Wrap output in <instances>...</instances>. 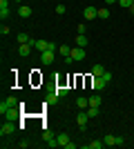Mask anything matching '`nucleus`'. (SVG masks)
Listing matches in <instances>:
<instances>
[{
  "mask_svg": "<svg viewBox=\"0 0 134 149\" xmlns=\"http://www.w3.org/2000/svg\"><path fill=\"white\" fill-rule=\"evenodd\" d=\"M130 13H132V16H134V2H132V7H130Z\"/></svg>",
  "mask_w": 134,
  "mask_h": 149,
  "instance_id": "nucleus-36",
  "label": "nucleus"
},
{
  "mask_svg": "<svg viewBox=\"0 0 134 149\" xmlns=\"http://www.w3.org/2000/svg\"><path fill=\"white\" fill-rule=\"evenodd\" d=\"M40 62H43V65H51V62H54V51L51 49L40 51Z\"/></svg>",
  "mask_w": 134,
  "mask_h": 149,
  "instance_id": "nucleus-5",
  "label": "nucleus"
},
{
  "mask_svg": "<svg viewBox=\"0 0 134 149\" xmlns=\"http://www.w3.org/2000/svg\"><path fill=\"white\" fill-rule=\"evenodd\" d=\"M47 147H60V145H58V138L54 136L51 140H47Z\"/></svg>",
  "mask_w": 134,
  "mask_h": 149,
  "instance_id": "nucleus-27",
  "label": "nucleus"
},
{
  "mask_svg": "<svg viewBox=\"0 0 134 149\" xmlns=\"http://www.w3.org/2000/svg\"><path fill=\"white\" fill-rule=\"evenodd\" d=\"M7 105H9V107H18V100H16V96H7Z\"/></svg>",
  "mask_w": 134,
  "mask_h": 149,
  "instance_id": "nucleus-24",
  "label": "nucleus"
},
{
  "mask_svg": "<svg viewBox=\"0 0 134 149\" xmlns=\"http://www.w3.org/2000/svg\"><path fill=\"white\" fill-rule=\"evenodd\" d=\"M92 87H94V89H98V91H101V89H105V87H107V82L103 80L101 76H92Z\"/></svg>",
  "mask_w": 134,
  "mask_h": 149,
  "instance_id": "nucleus-7",
  "label": "nucleus"
},
{
  "mask_svg": "<svg viewBox=\"0 0 134 149\" xmlns=\"http://www.w3.org/2000/svg\"><path fill=\"white\" fill-rule=\"evenodd\" d=\"M103 98L98 96V93H94V96H89V107H101Z\"/></svg>",
  "mask_w": 134,
  "mask_h": 149,
  "instance_id": "nucleus-12",
  "label": "nucleus"
},
{
  "mask_svg": "<svg viewBox=\"0 0 134 149\" xmlns=\"http://www.w3.org/2000/svg\"><path fill=\"white\" fill-rule=\"evenodd\" d=\"M123 145H125V138H123V136H116V147H123Z\"/></svg>",
  "mask_w": 134,
  "mask_h": 149,
  "instance_id": "nucleus-31",
  "label": "nucleus"
},
{
  "mask_svg": "<svg viewBox=\"0 0 134 149\" xmlns=\"http://www.w3.org/2000/svg\"><path fill=\"white\" fill-rule=\"evenodd\" d=\"M101 78H103V80H105V82H107V85H109V82H112V74H109V71H105V74H103Z\"/></svg>",
  "mask_w": 134,
  "mask_h": 149,
  "instance_id": "nucleus-30",
  "label": "nucleus"
},
{
  "mask_svg": "<svg viewBox=\"0 0 134 149\" xmlns=\"http://www.w3.org/2000/svg\"><path fill=\"white\" fill-rule=\"evenodd\" d=\"M76 31H78V33H85V31H87V27H85V22H81V25L76 27Z\"/></svg>",
  "mask_w": 134,
  "mask_h": 149,
  "instance_id": "nucleus-32",
  "label": "nucleus"
},
{
  "mask_svg": "<svg viewBox=\"0 0 134 149\" xmlns=\"http://www.w3.org/2000/svg\"><path fill=\"white\" fill-rule=\"evenodd\" d=\"M85 147H87V149H103L105 143H103V140H92V143H87Z\"/></svg>",
  "mask_w": 134,
  "mask_h": 149,
  "instance_id": "nucleus-14",
  "label": "nucleus"
},
{
  "mask_svg": "<svg viewBox=\"0 0 134 149\" xmlns=\"http://www.w3.org/2000/svg\"><path fill=\"white\" fill-rule=\"evenodd\" d=\"M58 145H60V147H67V145H69V136H67V134H65V131H63V134H58Z\"/></svg>",
  "mask_w": 134,
  "mask_h": 149,
  "instance_id": "nucleus-13",
  "label": "nucleus"
},
{
  "mask_svg": "<svg viewBox=\"0 0 134 149\" xmlns=\"http://www.w3.org/2000/svg\"><path fill=\"white\" fill-rule=\"evenodd\" d=\"M69 56L74 58L76 62H81V60H85L87 54H85V47H72V54H69Z\"/></svg>",
  "mask_w": 134,
  "mask_h": 149,
  "instance_id": "nucleus-1",
  "label": "nucleus"
},
{
  "mask_svg": "<svg viewBox=\"0 0 134 149\" xmlns=\"http://www.w3.org/2000/svg\"><path fill=\"white\" fill-rule=\"evenodd\" d=\"M18 147H20V149H27V147H29V143H27V140H20Z\"/></svg>",
  "mask_w": 134,
  "mask_h": 149,
  "instance_id": "nucleus-34",
  "label": "nucleus"
},
{
  "mask_svg": "<svg viewBox=\"0 0 134 149\" xmlns=\"http://www.w3.org/2000/svg\"><path fill=\"white\" fill-rule=\"evenodd\" d=\"M32 49H34V47H32L29 42L20 45V47H18V56H22V58H25V56H29V54H32Z\"/></svg>",
  "mask_w": 134,
  "mask_h": 149,
  "instance_id": "nucleus-10",
  "label": "nucleus"
},
{
  "mask_svg": "<svg viewBox=\"0 0 134 149\" xmlns=\"http://www.w3.org/2000/svg\"><path fill=\"white\" fill-rule=\"evenodd\" d=\"M105 5H114V2H119V0H103Z\"/></svg>",
  "mask_w": 134,
  "mask_h": 149,
  "instance_id": "nucleus-35",
  "label": "nucleus"
},
{
  "mask_svg": "<svg viewBox=\"0 0 134 149\" xmlns=\"http://www.w3.org/2000/svg\"><path fill=\"white\" fill-rule=\"evenodd\" d=\"M32 40V36H27V33H18V45H25Z\"/></svg>",
  "mask_w": 134,
  "mask_h": 149,
  "instance_id": "nucleus-23",
  "label": "nucleus"
},
{
  "mask_svg": "<svg viewBox=\"0 0 134 149\" xmlns=\"http://www.w3.org/2000/svg\"><path fill=\"white\" fill-rule=\"evenodd\" d=\"M13 129H16V125H11V120H7V123L0 127V136H2V138L9 136V134H13Z\"/></svg>",
  "mask_w": 134,
  "mask_h": 149,
  "instance_id": "nucleus-6",
  "label": "nucleus"
},
{
  "mask_svg": "<svg viewBox=\"0 0 134 149\" xmlns=\"http://www.w3.org/2000/svg\"><path fill=\"white\" fill-rule=\"evenodd\" d=\"M76 47H87V36L85 33H78L76 36Z\"/></svg>",
  "mask_w": 134,
  "mask_h": 149,
  "instance_id": "nucleus-15",
  "label": "nucleus"
},
{
  "mask_svg": "<svg viewBox=\"0 0 134 149\" xmlns=\"http://www.w3.org/2000/svg\"><path fill=\"white\" fill-rule=\"evenodd\" d=\"M105 74V67H103V65H94V67H92V76H103Z\"/></svg>",
  "mask_w": 134,
  "mask_h": 149,
  "instance_id": "nucleus-18",
  "label": "nucleus"
},
{
  "mask_svg": "<svg viewBox=\"0 0 134 149\" xmlns=\"http://www.w3.org/2000/svg\"><path fill=\"white\" fill-rule=\"evenodd\" d=\"M132 2H134V0H119V5H121L123 9H130V7H132Z\"/></svg>",
  "mask_w": 134,
  "mask_h": 149,
  "instance_id": "nucleus-26",
  "label": "nucleus"
},
{
  "mask_svg": "<svg viewBox=\"0 0 134 149\" xmlns=\"http://www.w3.org/2000/svg\"><path fill=\"white\" fill-rule=\"evenodd\" d=\"M32 13H34V9H32V7L20 5V9H18V16H20V18H32Z\"/></svg>",
  "mask_w": 134,
  "mask_h": 149,
  "instance_id": "nucleus-9",
  "label": "nucleus"
},
{
  "mask_svg": "<svg viewBox=\"0 0 134 149\" xmlns=\"http://www.w3.org/2000/svg\"><path fill=\"white\" fill-rule=\"evenodd\" d=\"M76 107H78V109H87V107H89V98H78Z\"/></svg>",
  "mask_w": 134,
  "mask_h": 149,
  "instance_id": "nucleus-19",
  "label": "nucleus"
},
{
  "mask_svg": "<svg viewBox=\"0 0 134 149\" xmlns=\"http://www.w3.org/2000/svg\"><path fill=\"white\" fill-rule=\"evenodd\" d=\"M51 138H54V134H51L49 129H45L43 131V140H51Z\"/></svg>",
  "mask_w": 134,
  "mask_h": 149,
  "instance_id": "nucleus-28",
  "label": "nucleus"
},
{
  "mask_svg": "<svg viewBox=\"0 0 134 149\" xmlns=\"http://www.w3.org/2000/svg\"><path fill=\"white\" fill-rule=\"evenodd\" d=\"M98 18H101V20H107V18H109V9H107V7L98 9Z\"/></svg>",
  "mask_w": 134,
  "mask_h": 149,
  "instance_id": "nucleus-21",
  "label": "nucleus"
},
{
  "mask_svg": "<svg viewBox=\"0 0 134 149\" xmlns=\"http://www.w3.org/2000/svg\"><path fill=\"white\" fill-rule=\"evenodd\" d=\"M29 45H32L34 49H38V51H47L49 49V42H47V40H36V38H32Z\"/></svg>",
  "mask_w": 134,
  "mask_h": 149,
  "instance_id": "nucleus-4",
  "label": "nucleus"
},
{
  "mask_svg": "<svg viewBox=\"0 0 134 149\" xmlns=\"http://www.w3.org/2000/svg\"><path fill=\"white\" fill-rule=\"evenodd\" d=\"M83 18L85 20H94V18H98V9L96 7H92V5H87L83 9Z\"/></svg>",
  "mask_w": 134,
  "mask_h": 149,
  "instance_id": "nucleus-2",
  "label": "nucleus"
},
{
  "mask_svg": "<svg viewBox=\"0 0 134 149\" xmlns=\"http://www.w3.org/2000/svg\"><path fill=\"white\" fill-rule=\"evenodd\" d=\"M87 116H89V120L96 118L98 116V107H87Z\"/></svg>",
  "mask_w": 134,
  "mask_h": 149,
  "instance_id": "nucleus-22",
  "label": "nucleus"
},
{
  "mask_svg": "<svg viewBox=\"0 0 134 149\" xmlns=\"http://www.w3.org/2000/svg\"><path fill=\"white\" fill-rule=\"evenodd\" d=\"M87 123H89V116H87V111H83V109H81V111L76 113V125L81 127V129H85V127H87Z\"/></svg>",
  "mask_w": 134,
  "mask_h": 149,
  "instance_id": "nucleus-3",
  "label": "nucleus"
},
{
  "mask_svg": "<svg viewBox=\"0 0 134 149\" xmlns=\"http://www.w3.org/2000/svg\"><path fill=\"white\" fill-rule=\"evenodd\" d=\"M58 102V96L56 93H49V96H47V105H56Z\"/></svg>",
  "mask_w": 134,
  "mask_h": 149,
  "instance_id": "nucleus-25",
  "label": "nucleus"
},
{
  "mask_svg": "<svg viewBox=\"0 0 134 149\" xmlns=\"http://www.w3.org/2000/svg\"><path fill=\"white\" fill-rule=\"evenodd\" d=\"M58 54H60V56H69V54H72V47H67V45H60V47H58Z\"/></svg>",
  "mask_w": 134,
  "mask_h": 149,
  "instance_id": "nucleus-20",
  "label": "nucleus"
},
{
  "mask_svg": "<svg viewBox=\"0 0 134 149\" xmlns=\"http://www.w3.org/2000/svg\"><path fill=\"white\" fill-rule=\"evenodd\" d=\"M65 11H67V7H65V5H58L56 7V13H58V16H63Z\"/></svg>",
  "mask_w": 134,
  "mask_h": 149,
  "instance_id": "nucleus-29",
  "label": "nucleus"
},
{
  "mask_svg": "<svg viewBox=\"0 0 134 149\" xmlns=\"http://www.w3.org/2000/svg\"><path fill=\"white\" fill-rule=\"evenodd\" d=\"M0 33H2V36H7V33H9V27L2 25V27H0Z\"/></svg>",
  "mask_w": 134,
  "mask_h": 149,
  "instance_id": "nucleus-33",
  "label": "nucleus"
},
{
  "mask_svg": "<svg viewBox=\"0 0 134 149\" xmlns=\"http://www.w3.org/2000/svg\"><path fill=\"white\" fill-rule=\"evenodd\" d=\"M54 93H56L58 98H63V96H67V93H69V89H67V87H63V85H60V87H56V89H54Z\"/></svg>",
  "mask_w": 134,
  "mask_h": 149,
  "instance_id": "nucleus-16",
  "label": "nucleus"
},
{
  "mask_svg": "<svg viewBox=\"0 0 134 149\" xmlns=\"http://www.w3.org/2000/svg\"><path fill=\"white\" fill-rule=\"evenodd\" d=\"M103 143L107 145V147H114V145H116V136H112V134H107V136L103 138Z\"/></svg>",
  "mask_w": 134,
  "mask_h": 149,
  "instance_id": "nucleus-17",
  "label": "nucleus"
},
{
  "mask_svg": "<svg viewBox=\"0 0 134 149\" xmlns=\"http://www.w3.org/2000/svg\"><path fill=\"white\" fill-rule=\"evenodd\" d=\"M9 16V0H0V18Z\"/></svg>",
  "mask_w": 134,
  "mask_h": 149,
  "instance_id": "nucleus-11",
  "label": "nucleus"
},
{
  "mask_svg": "<svg viewBox=\"0 0 134 149\" xmlns=\"http://www.w3.org/2000/svg\"><path fill=\"white\" fill-rule=\"evenodd\" d=\"M18 107H20V105H18ZM18 107H9V109L5 111V118H7V120L18 118V116H20V109H18Z\"/></svg>",
  "mask_w": 134,
  "mask_h": 149,
  "instance_id": "nucleus-8",
  "label": "nucleus"
}]
</instances>
